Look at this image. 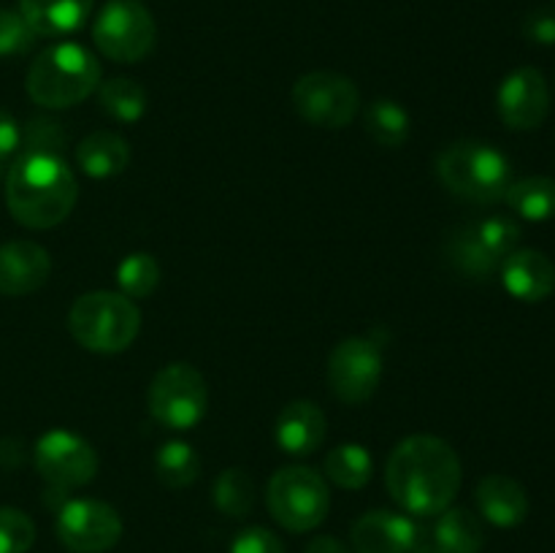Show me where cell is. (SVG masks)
<instances>
[{
    "mask_svg": "<svg viewBox=\"0 0 555 553\" xmlns=\"http://www.w3.org/2000/svg\"><path fill=\"white\" fill-rule=\"evenodd\" d=\"M385 486L401 510L431 518L453 504L461 488V461L444 439L415 434L401 439L390 453Z\"/></svg>",
    "mask_w": 555,
    "mask_h": 553,
    "instance_id": "obj_1",
    "label": "cell"
},
{
    "mask_svg": "<svg viewBox=\"0 0 555 553\" xmlns=\"http://www.w3.org/2000/svg\"><path fill=\"white\" fill-rule=\"evenodd\" d=\"M79 184L63 155L22 152L5 177L11 217L27 228H54L74 211Z\"/></svg>",
    "mask_w": 555,
    "mask_h": 553,
    "instance_id": "obj_2",
    "label": "cell"
},
{
    "mask_svg": "<svg viewBox=\"0 0 555 553\" xmlns=\"http://www.w3.org/2000/svg\"><path fill=\"white\" fill-rule=\"evenodd\" d=\"M101 85V63L81 43H54L33 60L27 95L43 108H68L90 98Z\"/></svg>",
    "mask_w": 555,
    "mask_h": 553,
    "instance_id": "obj_3",
    "label": "cell"
},
{
    "mask_svg": "<svg viewBox=\"0 0 555 553\" xmlns=\"http://www.w3.org/2000/svg\"><path fill=\"white\" fill-rule=\"evenodd\" d=\"M437 177L444 188L472 204L504 201L513 184V166L486 141H455L437 157Z\"/></svg>",
    "mask_w": 555,
    "mask_h": 553,
    "instance_id": "obj_4",
    "label": "cell"
},
{
    "mask_svg": "<svg viewBox=\"0 0 555 553\" xmlns=\"http://www.w3.org/2000/svg\"><path fill=\"white\" fill-rule=\"evenodd\" d=\"M68 329L81 347L108 356L133 345L141 329V312L133 298L122 293H85L70 307Z\"/></svg>",
    "mask_w": 555,
    "mask_h": 553,
    "instance_id": "obj_5",
    "label": "cell"
},
{
    "mask_svg": "<svg viewBox=\"0 0 555 553\" xmlns=\"http://www.w3.org/2000/svg\"><path fill=\"white\" fill-rule=\"evenodd\" d=\"M266 502L271 518L287 531H312L328 515L331 493L323 477L309 466H285L269 480Z\"/></svg>",
    "mask_w": 555,
    "mask_h": 553,
    "instance_id": "obj_6",
    "label": "cell"
},
{
    "mask_svg": "<svg viewBox=\"0 0 555 553\" xmlns=\"http://www.w3.org/2000/svg\"><path fill=\"white\" fill-rule=\"evenodd\" d=\"M150 415L160 426L173 432H188L209 407V388L204 374L190 363H168L155 374L150 385Z\"/></svg>",
    "mask_w": 555,
    "mask_h": 553,
    "instance_id": "obj_7",
    "label": "cell"
},
{
    "mask_svg": "<svg viewBox=\"0 0 555 553\" xmlns=\"http://www.w3.org/2000/svg\"><path fill=\"white\" fill-rule=\"evenodd\" d=\"M92 38L114 63H139L155 47L157 27L139 0H108L98 14Z\"/></svg>",
    "mask_w": 555,
    "mask_h": 553,
    "instance_id": "obj_8",
    "label": "cell"
},
{
    "mask_svg": "<svg viewBox=\"0 0 555 553\" xmlns=\"http://www.w3.org/2000/svg\"><path fill=\"white\" fill-rule=\"evenodd\" d=\"M293 106L314 128H347L361 108V92L347 76L314 70L296 81Z\"/></svg>",
    "mask_w": 555,
    "mask_h": 553,
    "instance_id": "obj_9",
    "label": "cell"
},
{
    "mask_svg": "<svg viewBox=\"0 0 555 553\" xmlns=\"http://www.w3.org/2000/svg\"><path fill=\"white\" fill-rule=\"evenodd\" d=\"M54 529L70 553H106L122 537V518L101 499H68L60 504Z\"/></svg>",
    "mask_w": 555,
    "mask_h": 553,
    "instance_id": "obj_10",
    "label": "cell"
},
{
    "mask_svg": "<svg viewBox=\"0 0 555 553\" xmlns=\"http://www.w3.org/2000/svg\"><path fill=\"white\" fill-rule=\"evenodd\" d=\"M33 461H36L38 475L49 483V488H57V491L87 486L98 472L95 448L79 434L65 432V428H52L43 434L33 448Z\"/></svg>",
    "mask_w": 555,
    "mask_h": 553,
    "instance_id": "obj_11",
    "label": "cell"
},
{
    "mask_svg": "<svg viewBox=\"0 0 555 553\" xmlns=\"http://www.w3.org/2000/svg\"><path fill=\"white\" fill-rule=\"evenodd\" d=\"M383 380V350L372 339L350 336L339 342L328 358V383L345 404H363Z\"/></svg>",
    "mask_w": 555,
    "mask_h": 553,
    "instance_id": "obj_12",
    "label": "cell"
},
{
    "mask_svg": "<svg viewBox=\"0 0 555 553\" xmlns=\"http://www.w3.org/2000/svg\"><path fill=\"white\" fill-rule=\"evenodd\" d=\"M499 117L513 130H537L551 114V90L542 70L526 68L513 70L502 81L496 95Z\"/></svg>",
    "mask_w": 555,
    "mask_h": 553,
    "instance_id": "obj_13",
    "label": "cell"
},
{
    "mask_svg": "<svg viewBox=\"0 0 555 553\" xmlns=\"http://www.w3.org/2000/svg\"><path fill=\"white\" fill-rule=\"evenodd\" d=\"M350 537L358 553H412L423 531L410 515L372 510L352 524Z\"/></svg>",
    "mask_w": 555,
    "mask_h": 553,
    "instance_id": "obj_14",
    "label": "cell"
},
{
    "mask_svg": "<svg viewBox=\"0 0 555 553\" xmlns=\"http://www.w3.org/2000/svg\"><path fill=\"white\" fill-rule=\"evenodd\" d=\"M52 260L49 253L36 242H5L0 244V293L3 296H27L47 285Z\"/></svg>",
    "mask_w": 555,
    "mask_h": 553,
    "instance_id": "obj_15",
    "label": "cell"
},
{
    "mask_svg": "<svg viewBox=\"0 0 555 553\" xmlns=\"http://www.w3.org/2000/svg\"><path fill=\"white\" fill-rule=\"evenodd\" d=\"M502 282L518 301H545L555 291V266L540 249H515L502 260Z\"/></svg>",
    "mask_w": 555,
    "mask_h": 553,
    "instance_id": "obj_16",
    "label": "cell"
},
{
    "mask_svg": "<svg viewBox=\"0 0 555 553\" xmlns=\"http://www.w3.org/2000/svg\"><path fill=\"white\" fill-rule=\"evenodd\" d=\"M274 439L287 455H312L325 439V415L307 399L291 401L276 415Z\"/></svg>",
    "mask_w": 555,
    "mask_h": 553,
    "instance_id": "obj_17",
    "label": "cell"
},
{
    "mask_svg": "<svg viewBox=\"0 0 555 553\" xmlns=\"http://www.w3.org/2000/svg\"><path fill=\"white\" fill-rule=\"evenodd\" d=\"M477 507L488 524L499 529H515L529 515V493L507 475H488L477 483Z\"/></svg>",
    "mask_w": 555,
    "mask_h": 553,
    "instance_id": "obj_18",
    "label": "cell"
},
{
    "mask_svg": "<svg viewBox=\"0 0 555 553\" xmlns=\"http://www.w3.org/2000/svg\"><path fill=\"white\" fill-rule=\"evenodd\" d=\"M95 0H20V14L36 36H68L90 16Z\"/></svg>",
    "mask_w": 555,
    "mask_h": 553,
    "instance_id": "obj_19",
    "label": "cell"
},
{
    "mask_svg": "<svg viewBox=\"0 0 555 553\" xmlns=\"http://www.w3.org/2000/svg\"><path fill=\"white\" fill-rule=\"evenodd\" d=\"M128 141L122 136L112 133V130H95L76 146V163L92 179L117 177L128 168Z\"/></svg>",
    "mask_w": 555,
    "mask_h": 553,
    "instance_id": "obj_20",
    "label": "cell"
},
{
    "mask_svg": "<svg viewBox=\"0 0 555 553\" xmlns=\"http://www.w3.org/2000/svg\"><path fill=\"white\" fill-rule=\"evenodd\" d=\"M434 542L448 553H480L486 545L482 520L466 507H448L434 526Z\"/></svg>",
    "mask_w": 555,
    "mask_h": 553,
    "instance_id": "obj_21",
    "label": "cell"
},
{
    "mask_svg": "<svg viewBox=\"0 0 555 553\" xmlns=\"http://www.w3.org/2000/svg\"><path fill=\"white\" fill-rule=\"evenodd\" d=\"M363 128L372 136L374 144L399 150L410 139V114L401 103L390 101V98H377L363 112Z\"/></svg>",
    "mask_w": 555,
    "mask_h": 553,
    "instance_id": "obj_22",
    "label": "cell"
},
{
    "mask_svg": "<svg viewBox=\"0 0 555 553\" xmlns=\"http://www.w3.org/2000/svg\"><path fill=\"white\" fill-rule=\"evenodd\" d=\"M504 201L515 215L531 222H545L555 217V179L551 177H526L509 184Z\"/></svg>",
    "mask_w": 555,
    "mask_h": 553,
    "instance_id": "obj_23",
    "label": "cell"
},
{
    "mask_svg": "<svg viewBox=\"0 0 555 553\" xmlns=\"http://www.w3.org/2000/svg\"><path fill=\"white\" fill-rule=\"evenodd\" d=\"M448 260L453 263V269L459 271L466 280H488V276L496 274L499 263L486 247H482L480 239L475 236L472 228H461V231H453L448 239Z\"/></svg>",
    "mask_w": 555,
    "mask_h": 553,
    "instance_id": "obj_24",
    "label": "cell"
},
{
    "mask_svg": "<svg viewBox=\"0 0 555 553\" xmlns=\"http://www.w3.org/2000/svg\"><path fill=\"white\" fill-rule=\"evenodd\" d=\"M155 472L163 486L179 491V488H188L198 480L201 459L193 445L182 442V439H171V442L157 450Z\"/></svg>",
    "mask_w": 555,
    "mask_h": 553,
    "instance_id": "obj_25",
    "label": "cell"
},
{
    "mask_svg": "<svg viewBox=\"0 0 555 553\" xmlns=\"http://www.w3.org/2000/svg\"><path fill=\"white\" fill-rule=\"evenodd\" d=\"M372 455L363 445L347 442L325 455V475L339 488H347V491H358V488L366 486L372 480Z\"/></svg>",
    "mask_w": 555,
    "mask_h": 553,
    "instance_id": "obj_26",
    "label": "cell"
},
{
    "mask_svg": "<svg viewBox=\"0 0 555 553\" xmlns=\"http://www.w3.org/2000/svg\"><path fill=\"white\" fill-rule=\"evenodd\" d=\"M215 507L220 510L228 518H247L249 510L255 507V480L247 470L242 466H233L217 475L215 491Z\"/></svg>",
    "mask_w": 555,
    "mask_h": 553,
    "instance_id": "obj_27",
    "label": "cell"
},
{
    "mask_svg": "<svg viewBox=\"0 0 555 553\" xmlns=\"http://www.w3.org/2000/svg\"><path fill=\"white\" fill-rule=\"evenodd\" d=\"M98 101L103 112L117 123H135L144 117L150 95L135 79H108L98 90Z\"/></svg>",
    "mask_w": 555,
    "mask_h": 553,
    "instance_id": "obj_28",
    "label": "cell"
},
{
    "mask_svg": "<svg viewBox=\"0 0 555 553\" xmlns=\"http://www.w3.org/2000/svg\"><path fill=\"white\" fill-rule=\"evenodd\" d=\"M160 282V263L150 253H133L119 263L117 285L128 298H146Z\"/></svg>",
    "mask_w": 555,
    "mask_h": 553,
    "instance_id": "obj_29",
    "label": "cell"
},
{
    "mask_svg": "<svg viewBox=\"0 0 555 553\" xmlns=\"http://www.w3.org/2000/svg\"><path fill=\"white\" fill-rule=\"evenodd\" d=\"M472 231H475V236L480 239L482 247H486L499 263H502L509 253L518 249L520 228L518 222L509 220V217H502V215L486 217V220H480L477 226H472Z\"/></svg>",
    "mask_w": 555,
    "mask_h": 553,
    "instance_id": "obj_30",
    "label": "cell"
},
{
    "mask_svg": "<svg viewBox=\"0 0 555 553\" xmlns=\"http://www.w3.org/2000/svg\"><path fill=\"white\" fill-rule=\"evenodd\" d=\"M36 542V524L16 507H0V553H27Z\"/></svg>",
    "mask_w": 555,
    "mask_h": 553,
    "instance_id": "obj_31",
    "label": "cell"
},
{
    "mask_svg": "<svg viewBox=\"0 0 555 553\" xmlns=\"http://www.w3.org/2000/svg\"><path fill=\"white\" fill-rule=\"evenodd\" d=\"M65 146V130L49 117H36L22 130V152H41V155H60Z\"/></svg>",
    "mask_w": 555,
    "mask_h": 553,
    "instance_id": "obj_32",
    "label": "cell"
},
{
    "mask_svg": "<svg viewBox=\"0 0 555 553\" xmlns=\"http://www.w3.org/2000/svg\"><path fill=\"white\" fill-rule=\"evenodd\" d=\"M36 33L25 22L20 11L0 9V57H16L25 54L36 41Z\"/></svg>",
    "mask_w": 555,
    "mask_h": 553,
    "instance_id": "obj_33",
    "label": "cell"
},
{
    "mask_svg": "<svg viewBox=\"0 0 555 553\" xmlns=\"http://www.w3.org/2000/svg\"><path fill=\"white\" fill-rule=\"evenodd\" d=\"M228 553H285L280 537L269 531L266 526H249V529L238 531L231 542Z\"/></svg>",
    "mask_w": 555,
    "mask_h": 553,
    "instance_id": "obj_34",
    "label": "cell"
},
{
    "mask_svg": "<svg viewBox=\"0 0 555 553\" xmlns=\"http://www.w3.org/2000/svg\"><path fill=\"white\" fill-rule=\"evenodd\" d=\"M524 33L534 43L551 47V43H555V11L542 9V11H534V14H529V20H526L524 25Z\"/></svg>",
    "mask_w": 555,
    "mask_h": 553,
    "instance_id": "obj_35",
    "label": "cell"
},
{
    "mask_svg": "<svg viewBox=\"0 0 555 553\" xmlns=\"http://www.w3.org/2000/svg\"><path fill=\"white\" fill-rule=\"evenodd\" d=\"M22 146V128L9 112L0 108V163L14 155Z\"/></svg>",
    "mask_w": 555,
    "mask_h": 553,
    "instance_id": "obj_36",
    "label": "cell"
},
{
    "mask_svg": "<svg viewBox=\"0 0 555 553\" xmlns=\"http://www.w3.org/2000/svg\"><path fill=\"white\" fill-rule=\"evenodd\" d=\"M304 553H350L339 540L334 537H318V540L309 542V548Z\"/></svg>",
    "mask_w": 555,
    "mask_h": 553,
    "instance_id": "obj_37",
    "label": "cell"
},
{
    "mask_svg": "<svg viewBox=\"0 0 555 553\" xmlns=\"http://www.w3.org/2000/svg\"><path fill=\"white\" fill-rule=\"evenodd\" d=\"M412 553H448V551H442V548H439L437 542H434V537H431V540L421 537V540H417V545L412 548Z\"/></svg>",
    "mask_w": 555,
    "mask_h": 553,
    "instance_id": "obj_38",
    "label": "cell"
}]
</instances>
